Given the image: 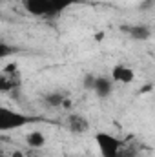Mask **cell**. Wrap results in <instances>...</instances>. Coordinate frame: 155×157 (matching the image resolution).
Returning a JSON list of instances; mask_svg holds the SVG:
<instances>
[{
	"instance_id": "cell-1",
	"label": "cell",
	"mask_w": 155,
	"mask_h": 157,
	"mask_svg": "<svg viewBox=\"0 0 155 157\" xmlns=\"http://www.w3.org/2000/svg\"><path fill=\"white\" fill-rule=\"evenodd\" d=\"M39 119L33 117V115H26V113H20L17 110H11V108H6L0 104V132H11V130H18L29 122H37Z\"/></svg>"
},
{
	"instance_id": "cell-2",
	"label": "cell",
	"mask_w": 155,
	"mask_h": 157,
	"mask_svg": "<svg viewBox=\"0 0 155 157\" xmlns=\"http://www.w3.org/2000/svg\"><path fill=\"white\" fill-rule=\"evenodd\" d=\"M95 143H97L102 157H117L122 152V146H124V141H120L119 137L106 133V132H99L95 135Z\"/></svg>"
},
{
	"instance_id": "cell-3",
	"label": "cell",
	"mask_w": 155,
	"mask_h": 157,
	"mask_svg": "<svg viewBox=\"0 0 155 157\" xmlns=\"http://www.w3.org/2000/svg\"><path fill=\"white\" fill-rule=\"evenodd\" d=\"M22 84V75L17 68V64H9L4 70H0V93H11L17 91Z\"/></svg>"
},
{
	"instance_id": "cell-4",
	"label": "cell",
	"mask_w": 155,
	"mask_h": 157,
	"mask_svg": "<svg viewBox=\"0 0 155 157\" xmlns=\"http://www.w3.org/2000/svg\"><path fill=\"white\" fill-rule=\"evenodd\" d=\"M22 4H24V9L33 17H44V18L59 17V13L53 9V6L47 0H22Z\"/></svg>"
},
{
	"instance_id": "cell-5",
	"label": "cell",
	"mask_w": 155,
	"mask_h": 157,
	"mask_svg": "<svg viewBox=\"0 0 155 157\" xmlns=\"http://www.w3.org/2000/svg\"><path fill=\"white\" fill-rule=\"evenodd\" d=\"M89 88L95 91V95L99 99H106L113 93V80L110 77H104V75L91 77L89 78Z\"/></svg>"
},
{
	"instance_id": "cell-6",
	"label": "cell",
	"mask_w": 155,
	"mask_h": 157,
	"mask_svg": "<svg viewBox=\"0 0 155 157\" xmlns=\"http://www.w3.org/2000/svg\"><path fill=\"white\" fill-rule=\"evenodd\" d=\"M110 78H112L113 82H119V84H130V82H133V78H135V71H133L130 66H126V64H115V66L112 68Z\"/></svg>"
},
{
	"instance_id": "cell-7",
	"label": "cell",
	"mask_w": 155,
	"mask_h": 157,
	"mask_svg": "<svg viewBox=\"0 0 155 157\" xmlns=\"http://www.w3.org/2000/svg\"><path fill=\"white\" fill-rule=\"evenodd\" d=\"M130 39L133 40H148L152 37V28L146 24H135V26H122L120 28Z\"/></svg>"
},
{
	"instance_id": "cell-8",
	"label": "cell",
	"mask_w": 155,
	"mask_h": 157,
	"mask_svg": "<svg viewBox=\"0 0 155 157\" xmlns=\"http://www.w3.org/2000/svg\"><path fill=\"white\" fill-rule=\"evenodd\" d=\"M44 102L49 108H64V106H70V97L64 91H49L44 95Z\"/></svg>"
},
{
	"instance_id": "cell-9",
	"label": "cell",
	"mask_w": 155,
	"mask_h": 157,
	"mask_svg": "<svg viewBox=\"0 0 155 157\" xmlns=\"http://www.w3.org/2000/svg\"><path fill=\"white\" fill-rule=\"evenodd\" d=\"M68 128L73 133H86L89 130V121L84 117V115L73 113V115L68 117Z\"/></svg>"
},
{
	"instance_id": "cell-10",
	"label": "cell",
	"mask_w": 155,
	"mask_h": 157,
	"mask_svg": "<svg viewBox=\"0 0 155 157\" xmlns=\"http://www.w3.org/2000/svg\"><path fill=\"white\" fill-rule=\"evenodd\" d=\"M26 143H28L29 148H42L46 144V137H44L42 132H31V133L26 135Z\"/></svg>"
},
{
	"instance_id": "cell-11",
	"label": "cell",
	"mask_w": 155,
	"mask_h": 157,
	"mask_svg": "<svg viewBox=\"0 0 155 157\" xmlns=\"http://www.w3.org/2000/svg\"><path fill=\"white\" fill-rule=\"evenodd\" d=\"M51 6H53V9L60 15L62 11H66L68 7H71V6H75V4H78L80 0H47Z\"/></svg>"
},
{
	"instance_id": "cell-12",
	"label": "cell",
	"mask_w": 155,
	"mask_h": 157,
	"mask_svg": "<svg viewBox=\"0 0 155 157\" xmlns=\"http://www.w3.org/2000/svg\"><path fill=\"white\" fill-rule=\"evenodd\" d=\"M15 53H17V48H15V46H11V44L0 40V60L11 57V55H15Z\"/></svg>"
},
{
	"instance_id": "cell-13",
	"label": "cell",
	"mask_w": 155,
	"mask_h": 157,
	"mask_svg": "<svg viewBox=\"0 0 155 157\" xmlns=\"http://www.w3.org/2000/svg\"><path fill=\"white\" fill-rule=\"evenodd\" d=\"M11 157H24V154H22V152H18V150H17V152H13V155Z\"/></svg>"
},
{
	"instance_id": "cell-14",
	"label": "cell",
	"mask_w": 155,
	"mask_h": 157,
	"mask_svg": "<svg viewBox=\"0 0 155 157\" xmlns=\"http://www.w3.org/2000/svg\"><path fill=\"white\" fill-rule=\"evenodd\" d=\"M0 157H6V154H4V150L0 148Z\"/></svg>"
},
{
	"instance_id": "cell-15",
	"label": "cell",
	"mask_w": 155,
	"mask_h": 157,
	"mask_svg": "<svg viewBox=\"0 0 155 157\" xmlns=\"http://www.w3.org/2000/svg\"><path fill=\"white\" fill-rule=\"evenodd\" d=\"M117 157H130V155H124V154L120 152V154H119V155H117Z\"/></svg>"
}]
</instances>
